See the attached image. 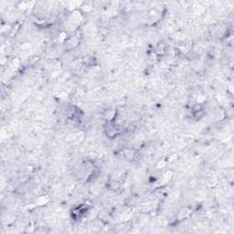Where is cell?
<instances>
[{
  "instance_id": "6da1fadb",
  "label": "cell",
  "mask_w": 234,
  "mask_h": 234,
  "mask_svg": "<svg viewBox=\"0 0 234 234\" xmlns=\"http://www.w3.org/2000/svg\"><path fill=\"white\" fill-rule=\"evenodd\" d=\"M105 132H106L107 136H108L109 137H114V136L117 135V133H118V129H117L116 126H114V124L110 123V124L107 125V127H106V129H105Z\"/></svg>"
},
{
  "instance_id": "7a4b0ae2",
  "label": "cell",
  "mask_w": 234,
  "mask_h": 234,
  "mask_svg": "<svg viewBox=\"0 0 234 234\" xmlns=\"http://www.w3.org/2000/svg\"><path fill=\"white\" fill-rule=\"evenodd\" d=\"M115 115H116V112H115L114 110H110V109H109V110H106V111L104 112V118H105L107 121H109V122L113 121V120L114 119Z\"/></svg>"
},
{
  "instance_id": "3957f363",
  "label": "cell",
  "mask_w": 234,
  "mask_h": 234,
  "mask_svg": "<svg viewBox=\"0 0 234 234\" xmlns=\"http://www.w3.org/2000/svg\"><path fill=\"white\" fill-rule=\"evenodd\" d=\"M164 51H165V45L164 44H158V46H157V48H156V52L157 53H161V54H163L164 53Z\"/></svg>"
}]
</instances>
